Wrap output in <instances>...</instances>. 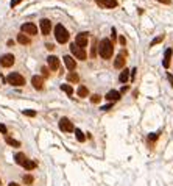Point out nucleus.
Here are the masks:
<instances>
[{
    "label": "nucleus",
    "mask_w": 173,
    "mask_h": 186,
    "mask_svg": "<svg viewBox=\"0 0 173 186\" xmlns=\"http://www.w3.org/2000/svg\"><path fill=\"white\" fill-rule=\"evenodd\" d=\"M112 52H114V45L111 42V39L105 38L100 41V44H98V53H100V56L103 60H109L112 56Z\"/></svg>",
    "instance_id": "obj_1"
},
{
    "label": "nucleus",
    "mask_w": 173,
    "mask_h": 186,
    "mask_svg": "<svg viewBox=\"0 0 173 186\" xmlns=\"http://www.w3.org/2000/svg\"><path fill=\"white\" fill-rule=\"evenodd\" d=\"M69 31H67V28L62 25V24H58L56 27H55V38H56V41L59 42V44H66L67 41H69Z\"/></svg>",
    "instance_id": "obj_2"
},
{
    "label": "nucleus",
    "mask_w": 173,
    "mask_h": 186,
    "mask_svg": "<svg viewBox=\"0 0 173 186\" xmlns=\"http://www.w3.org/2000/svg\"><path fill=\"white\" fill-rule=\"evenodd\" d=\"M6 81L13 86H23L25 85V78H23L19 72H11L8 77H6Z\"/></svg>",
    "instance_id": "obj_3"
},
{
    "label": "nucleus",
    "mask_w": 173,
    "mask_h": 186,
    "mask_svg": "<svg viewBox=\"0 0 173 186\" xmlns=\"http://www.w3.org/2000/svg\"><path fill=\"white\" fill-rule=\"evenodd\" d=\"M70 52H72V55L75 56V58H78V60H86V50L83 49V47H80V45H77L75 42L73 44H70Z\"/></svg>",
    "instance_id": "obj_4"
},
{
    "label": "nucleus",
    "mask_w": 173,
    "mask_h": 186,
    "mask_svg": "<svg viewBox=\"0 0 173 186\" xmlns=\"http://www.w3.org/2000/svg\"><path fill=\"white\" fill-rule=\"evenodd\" d=\"M20 30L23 35H28V36H34L38 35V27L34 24H31V22H25V24L20 25Z\"/></svg>",
    "instance_id": "obj_5"
},
{
    "label": "nucleus",
    "mask_w": 173,
    "mask_h": 186,
    "mask_svg": "<svg viewBox=\"0 0 173 186\" xmlns=\"http://www.w3.org/2000/svg\"><path fill=\"white\" fill-rule=\"evenodd\" d=\"M14 61H16V58L13 53H5L0 56V66L2 67H11L14 64Z\"/></svg>",
    "instance_id": "obj_6"
},
{
    "label": "nucleus",
    "mask_w": 173,
    "mask_h": 186,
    "mask_svg": "<svg viewBox=\"0 0 173 186\" xmlns=\"http://www.w3.org/2000/svg\"><path fill=\"white\" fill-rule=\"evenodd\" d=\"M87 41H89V33H87V31H81V33H78L77 38H75V44L80 45V47H83V49L87 45Z\"/></svg>",
    "instance_id": "obj_7"
},
{
    "label": "nucleus",
    "mask_w": 173,
    "mask_h": 186,
    "mask_svg": "<svg viewBox=\"0 0 173 186\" xmlns=\"http://www.w3.org/2000/svg\"><path fill=\"white\" fill-rule=\"evenodd\" d=\"M59 128L62 131H67V133H72V131H75V127H73V124L67 119V118H62L59 121Z\"/></svg>",
    "instance_id": "obj_8"
},
{
    "label": "nucleus",
    "mask_w": 173,
    "mask_h": 186,
    "mask_svg": "<svg viewBox=\"0 0 173 186\" xmlns=\"http://www.w3.org/2000/svg\"><path fill=\"white\" fill-rule=\"evenodd\" d=\"M39 27H41V31L44 36H48L50 35V30H52V22L48 20V19H42L39 22Z\"/></svg>",
    "instance_id": "obj_9"
},
{
    "label": "nucleus",
    "mask_w": 173,
    "mask_h": 186,
    "mask_svg": "<svg viewBox=\"0 0 173 186\" xmlns=\"http://www.w3.org/2000/svg\"><path fill=\"white\" fill-rule=\"evenodd\" d=\"M47 64H48V67H50L52 71H58L59 69V58L55 56V55H50L47 58Z\"/></svg>",
    "instance_id": "obj_10"
},
{
    "label": "nucleus",
    "mask_w": 173,
    "mask_h": 186,
    "mask_svg": "<svg viewBox=\"0 0 173 186\" xmlns=\"http://www.w3.org/2000/svg\"><path fill=\"white\" fill-rule=\"evenodd\" d=\"M125 56H127V53L125 52H122L120 55H117V58H115V61H114V67L115 69H122L123 66H125Z\"/></svg>",
    "instance_id": "obj_11"
},
{
    "label": "nucleus",
    "mask_w": 173,
    "mask_h": 186,
    "mask_svg": "<svg viewBox=\"0 0 173 186\" xmlns=\"http://www.w3.org/2000/svg\"><path fill=\"white\" fill-rule=\"evenodd\" d=\"M95 2L103 8H115L117 6V0H95Z\"/></svg>",
    "instance_id": "obj_12"
},
{
    "label": "nucleus",
    "mask_w": 173,
    "mask_h": 186,
    "mask_svg": "<svg viewBox=\"0 0 173 186\" xmlns=\"http://www.w3.org/2000/svg\"><path fill=\"white\" fill-rule=\"evenodd\" d=\"M64 64H66V67L69 69V71H75V69H77V63H75V60H73L72 56H69V55L64 56Z\"/></svg>",
    "instance_id": "obj_13"
},
{
    "label": "nucleus",
    "mask_w": 173,
    "mask_h": 186,
    "mask_svg": "<svg viewBox=\"0 0 173 186\" xmlns=\"http://www.w3.org/2000/svg\"><path fill=\"white\" fill-rule=\"evenodd\" d=\"M31 85H33V88H34V89L41 91V89L44 88V78H42V77H38V75H34V77L31 78Z\"/></svg>",
    "instance_id": "obj_14"
},
{
    "label": "nucleus",
    "mask_w": 173,
    "mask_h": 186,
    "mask_svg": "<svg viewBox=\"0 0 173 186\" xmlns=\"http://www.w3.org/2000/svg\"><path fill=\"white\" fill-rule=\"evenodd\" d=\"M119 99H120V92L115 91V89L109 91L108 94H106V100H109V102H115V100H119Z\"/></svg>",
    "instance_id": "obj_15"
},
{
    "label": "nucleus",
    "mask_w": 173,
    "mask_h": 186,
    "mask_svg": "<svg viewBox=\"0 0 173 186\" xmlns=\"http://www.w3.org/2000/svg\"><path fill=\"white\" fill-rule=\"evenodd\" d=\"M171 53H173V50L168 47L167 50H165V53H164V61H162V66L167 69L168 66H170V58H171Z\"/></svg>",
    "instance_id": "obj_16"
},
{
    "label": "nucleus",
    "mask_w": 173,
    "mask_h": 186,
    "mask_svg": "<svg viewBox=\"0 0 173 186\" xmlns=\"http://www.w3.org/2000/svg\"><path fill=\"white\" fill-rule=\"evenodd\" d=\"M14 159H16V163H17L19 166H23V164H25V163H27V156H25V153H22V152L16 153Z\"/></svg>",
    "instance_id": "obj_17"
},
{
    "label": "nucleus",
    "mask_w": 173,
    "mask_h": 186,
    "mask_svg": "<svg viewBox=\"0 0 173 186\" xmlns=\"http://www.w3.org/2000/svg\"><path fill=\"white\" fill-rule=\"evenodd\" d=\"M119 80H120V83H127V81L130 80V71H128V69H125L123 72H120Z\"/></svg>",
    "instance_id": "obj_18"
},
{
    "label": "nucleus",
    "mask_w": 173,
    "mask_h": 186,
    "mask_svg": "<svg viewBox=\"0 0 173 186\" xmlns=\"http://www.w3.org/2000/svg\"><path fill=\"white\" fill-rule=\"evenodd\" d=\"M17 41H19L22 45H27V44H30V38H28L27 35H23V33H20V35L17 36Z\"/></svg>",
    "instance_id": "obj_19"
},
{
    "label": "nucleus",
    "mask_w": 173,
    "mask_h": 186,
    "mask_svg": "<svg viewBox=\"0 0 173 186\" xmlns=\"http://www.w3.org/2000/svg\"><path fill=\"white\" fill-rule=\"evenodd\" d=\"M77 94H78L80 97H87L89 91H87V88H86V86H83V85H81V86L78 88V91H77Z\"/></svg>",
    "instance_id": "obj_20"
},
{
    "label": "nucleus",
    "mask_w": 173,
    "mask_h": 186,
    "mask_svg": "<svg viewBox=\"0 0 173 186\" xmlns=\"http://www.w3.org/2000/svg\"><path fill=\"white\" fill-rule=\"evenodd\" d=\"M5 141H6V144H8V146H13V147H20V143H19V141H16V139H13V138H10V136H6V138H5Z\"/></svg>",
    "instance_id": "obj_21"
},
{
    "label": "nucleus",
    "mask_w": 173,
    "mask_h": 186,
    "mask_svg": "<svg viewBox=\"0 0 173 186\" xmlns=\"http://www.w3.org/2000/svg\"><path fill=\"white\" fill-rule=\"evenodd\" d=\"M67 80L72 81V83H78V81H80V77H78V74H75V72H70V74L67 75Z\"/></svg>",
    "instance_id": "obj_22"
},
{
    "label": "nucleus",
    "mask_w": 173,
    "mask_h": 186,
    "mask_svg": "<svg viewBox=\"0 0 173 186\" xmlns=\"http://www.w3.org/2000/svg\"><path fill=\"white\" fill-rule=\"evenodd\" d=\"M61 91H64L67 96H72L73 94V88L70 85H61Z\"/></svg>",
    "instance_id": "obj_23"
},
{
    "label": "nucleus",
    "mask_w": 173,
    "mask_h": 186,
    "mask_svg": "<svg viewBox=\"0 0 173 186\" xmlns=\"http://www.w3.org/2000/svg\"><path fill=\"white\" fill-rule=\"evenodd\" d=\"M75 134H77V139L80 143H84L86 141V136H84V133L80 130V128H75Z\"/></svg>",
    "instance_id": "obj_24"
},
{
    "label": "nucleus",
    "mask_w": 173,
    "mask_h": 186,
    "mask_svg": "<svg viewBox=\"0 0 173 186\" xmlns=\"http://www.w3.org/2000/svg\"><path fill=\"white\" fill-rule=\"evenodd\" d=\"M23 167H25L27 171H33L36 167V161H31V159H27V163L23 164Z\"/></svg>",
    "instance_id": "obj_25"
},
{
    "label": "nucleus",
    "mask_w": 173,
    "mask_h": 186,
    "mask_svg": "<svg viewBox=\"0 0 173 186\" xmlns=\"http://www.w3.org/2000/svg\"><path fill=\"white\" fill-rule=\"evenodd\" d=\"M23 114L28 116V118H34V116H36V111H33V110H23Z\"/></svg>",
    "instance_id": "obj_26"
},
{
    "label": "nucleus",
    "mask_w": 173,
    "mask_h": 186,
    "mask_svg": "<svg viewBox=\"0 0 173 186\" xmlns=\"http://www.w3.org/2000/svg\"><path fill=\"white\" fill-rule=\"evenodd\" d=\"M23 183H25V184H31L33 183V177L31 175H25V177H23Z\"/></svg>",
    "instance_id": "obj_27"
},
{
    "label": "nucleus",
    "mask_w": 173,
    "mask_h": 186,
    "mask_svg": "<svg viewBox=\"0 0 173 186\" xmlns=\"http://www.w3.org/2000/svg\"><path fill=\"white\" fill-rule=\"evenodd\" d=\"M100 99H102V97L98 96V94H94V96L91 97V102H92V103H98V102H100Z\"/></svg>",
    "instance_id": "obj_28"
},
{
    "label": "nucleus",
    "mask_w": 173,
    "mask_h": 186,
    "mask_svg": "<svg viewBox=\"0 0 173 186\" xmlns=\"http://www.w3.org/2000/svg\"><path fill=\"white\" fill-rule=\"evenodd\" d=\"M158 136H159V133H151L150 136H148V141H156Z\"/></svg>",
    "instance_id": "obj_29"
},
{
    "label": "nucleus",
    "mask_w": 173,
    "mask_h": 186,
    "mask_svg": "<svg viewBox=\"0 0 173 186\" xmlns=\"http://www.w3.org/2000/svg\"><path fill=\"white\" fill-rule=\"evenodd\" d=\"M162 39H164V36H162V35H161V36H158V38H155V39L151 41V45H155V44H158V42H161Z\"/></svg>",
    "instance_id": "obj_30"
},
{
    "label": "nucleus",
    "mask_w": 173,
    "mask_h": 186,
    "mask_svg": "<svg viewBox=\"0 0 173 186\" xmlns=\"http://www.w3.org/2000/svg\"><path fill=\"white\" fill-rule=\"evenodd\" d=\"M20 2H22V0H11V3H10V5H11V8H14V6H17Z\"/></svg>",
    "instance_id": "obj_31"
},
{
    "label": "nucleus",
    "mask_w": 173,
    "mask_h": 186,
    "mask_svg": "<svg viewBox=\"0 0 173 186\" xmlns=\"http://www.w3.org/2000/svg\"><path fill=\"white\" fill-rule=\"evenodd\" d=\"M112 108V103H109V105H105V106H102L100 110H103V111H108V110H111Z\"/></svg>",
    "instance_id": "obj_32"
},
{
    "label": "nucleus",
    "mask_w": 173,
    "mask_h": 186,
    "mask_svg": "<svg viewBox=\"0 0 173 186\" xmlns=\"http://www.w3.org/2000/svg\"><path fill=\"white\" fill-rule=\"evenodd\" d=\"M0 131H2V133H3V134H5V133H6V127H5V125H3V124H0Z\"/></svg>",
    "instance_id": "obj_33"
},
{
    "label": "nucleus",
    "mask_w": 173,
    "mask_h": 186,
    "mask_svg": "<svg viewBox=\"0 0 173 186\" xmlns=\"http://www.w3.org/2000/svg\"><path fill=\"white\" fill-rule=\"evenodd\" d=\"M45 47H47L48 50H53V49H55V45H53V44H45Z\"/></svg>",
    "instance_id": "obj_34"
},
{
    "label": "nucleus",
    "mask_w": 173,
    "mask_h": 186,
    "mask_svg": "<svg viewBox=\"0 0 173 186\" xmlns=\"http://www.w3.org/2000/svg\"><path fill=\"white\" fill-rule=\"evenodd\" d=\"M158 2H159V3H164V5H168L171 0H158Z\"/></svg>",
    "instance_id": "obj_35"
},
{
    "label": "nucleus",
    "mask_w": 173,
    "mask_h": 186,
    "mask_svg": "<svg viewBox=\"0 0 173 186\" xmlns=\"http://www.w3.org/2000/svg\"><path fill=\"white\" fill-rule=\"evenodd\" d=\"M42 75H44V77H47V75H48V71H47L45 67H42Z\"/></svg>",
    "instance_id": "obj_36"
},
{
    "label": "nucleus",
    "mask_w": 173,
    "mask_h": 186,
    "mask_svg": "<svg viewBox=\"0 0 173 186\" xmlns=\"http://www.w3.org/2000/svg\"><path fill=\"white\" fill-rule=\"evenodd\" d=\"M128 89H130V88H128V86H123V88H122V91H120V94H122V92H127V91H128Z\"/></svg>",
    "instance_id": "obj_37"
},
{
    "label": "nucleus",
    "mask_w": 173,
    "mask_h": 186,
    "mask_svg": "<svg viewBox=\"0 0 173 186\" xmlns=\"http://www.w3.org/2000/svg\"><path fill=\"white\" fill-rule=\"evenodd\" d=\"M111 33H112V39H115V38H117V35H115V28H112Z\"/></svg>",
    "instance_id": "obj_38"
},
{
    "label": "nucleus",
    "mask_w": 173,
    "mask_h": 186,
    "mask_svg": "<svg viewBox=\"0 0 173 186\" xmlns=\"http://www.w3.org/2000/svg\"><path fill=\"white\" fill-rule=\"evenodd\" d=\"M8 186H17V183H13V181H11V183H10Z\"/></svg>",
    "instance_id": "obj_39"
},
{
    "label": "nucleus",
    "mask_w": 173,
    "mask_h": 186,
    "mask_svg": "<svg viewBox=\"0 0 173 186\" xmlns=\"http://www.w3.org/2000/svg\"><path fill=\"white\" fill-rule=\"evenodd\" d=\"M0 184H2V180H0Z\"/></svg>",
    "instance_id": "obj_40"
}]
</instances>
